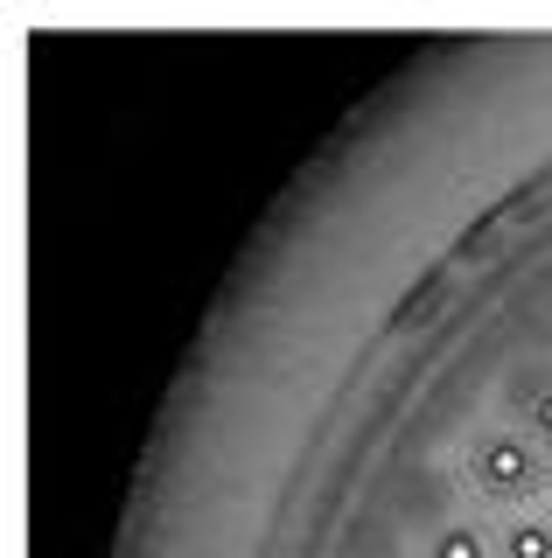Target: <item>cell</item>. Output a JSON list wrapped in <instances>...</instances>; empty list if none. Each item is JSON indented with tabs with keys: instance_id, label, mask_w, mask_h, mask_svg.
Returning a JSON list of instances; mask_svg holds the SVG:
<instances>
[{
	"instance_id": "4",
	"label": "cell",
	"mask_w": 552,
	"mask_h": 558,
	"mask_svg": "<svg viewBox=\"0 0 552 558\" xmlns=\"http://www.w3.org/2000/svg\"><path fill=\"white\" fill-rule=\"evenodd\" d=\"M434 558H490V545H482L476 523H447V531L434 537Z\"/></svg>"
},
{
	"instance_id": "1",
	"label": "cell",
	"mask_w": 552,
	"mask_h": 558,
	"mask_svg": "<svg viewBox=\"0 0 552 558\" xmlns=\"http://www.w3.org/2000/svg\"><path fill=\"white\" fill-rule=\"evenodd\" d=\"M469 475L490 502H517L545 482V447L525 440V433H490V440H476V453H469Z\"/></svg>"
},
{
	"instance_id": "2",
	"label": "cell",
	"mask_w": 552,
	"mask_h": 558,
	"mask_svg": "<svg viewBox=\"0 0 552 558\" xmlns=\"http://www.w3.org/2000/svg\"><path fill=\"white\" fill-rule=\"evenodd\" d=\"M511 412L531 426V440L552 447V363H525L511 377Z\"/></svg>"
},
{
	"instance_id": "3",
	"label": "cell",
	"mask_w": 552,
	"mask_h": 558,
	"mask_svg": "<svg viewBox=\"0 0 552 558\" xmlns=\"http://www.w3.org/2000/svg\"><path fill=\"white\" fill-rule=\"evenodd\" d=\"M496 551L504 558H552V523H511Z\"/></svg>"
}]
</instances>
